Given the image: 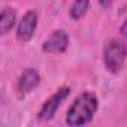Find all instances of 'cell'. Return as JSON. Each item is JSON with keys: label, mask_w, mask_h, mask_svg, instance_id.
I'll return each mask as SVG.
<instances>
[{"label": "cell", "mask_w": 127, "mask_h": 127, "mask_svg": "<svg viewBox=\"0 0 127 127\" xmlns=\"http://www.w3.org/2000/svg\"><path fill=\"white\" fill-rule=\"evenodd\" d=\"M99 109V97L93 91H84L75 97L66 112V124L72 127H81L94 118Z\"/></svg>", "instance_id": "6da1fadb"}, {"label": "cell", "mask_w": 127, "mask_h": 127, "mask_svg": "<svg viewBox=\"0 0 127 127\" xmlns=\"http://www.w3.org/2000/svg\"><path fill=\"white\" fill-rule=\"evenodd\" d=\"M102 58H103L105 69L112 75H118L123 70L127 58V43L123 39H117V37L109 39L103 46Z\"/></svg>", "instance_id": "7a4b0ae2"}, {"label": "cell", "mask_w": 127, "mask_h": 127, "mask_svg": "<svg viewBox=\"0 0 127 127\" xmlns=\"http://www.w3.org/2000/svg\"><path fill=\"white\" fill-rule=\"evenodd\" d=\"M70 96V87L63 85L60 88L55 90L54 94H51L40 106V109L37 111V120L39 121H51L57 111L60 109V106L66 102V99Z\"/></svg>", "instance_id": "3957f363"}, {"label": "cell", "mask_w": 127, "mask_h": 127, "mask_svg": "<svg viewBox=\"0 0 127 127\" xmlns=\"http://www.w3.org/2000/svg\"><path fill=\"white\" fill-rule=\"evenodd\" d=\"M37 23H39V17L37 12L34 9H29L24 12V15L21 17V20L17 24V40L21 43H27L33 39L36 29H37Z\"/></svg>", "instance_id": "277c9868"}, {"label": "cell", "mask_w": 127, "mask_h": 127, "mask_svg": "<svg viewBox=\"0 0 127 127\" xmlns=\"http://www.w3.org/2000/svg\"><path fill=\"white\" fill-rule=\"evenodd\" d=\"M70 43V37L66 30H54L42 43V51L45 54H63L66 52Z\"/></svg>", "instance_id": "5b68a950"}, {"label": "cell", "mask_w": 127, "mask_h": 127, "mask_svg": "<svg viewBox=\"0 0 127 127\" xmlns=\"http://www.w3.org/2000/svg\"><path fill=\"white\" fill-rule=\"evenodd\" d=\"M40 84V73L37 69L34 67H26L17 81V94L20 99L26 97L27 94H30L34 88H37Z\"/></svg>", "instance_id": "8992f818"}, {"label": "cell", "mask_w": 127, "mask_h": 127, "mask_svg": "<svg viewBox=\"0 0 127 127\" xmlns=\"http://www.w3.org/2000/svg\"><path fill=\"white\" fill-rule=\"evenodd\" d=\"M18 24L17 21V11L11 6H5L0 14V34L6 36L9 32L14 30V27Z\"/></svg>", "instance_id": "52a82bcc"}, {"label": "cell", "mask_w": 127, "mask_h": 127, "mask_svg": "<svg viewBox=\"0 0 127 127\" xmlns=\"http://www.w3.org/2000/svg\"><path fill=\"white\" fill-rule=\"evenodd\" d=\"M91 6V0H73L69 8V17L73 21H79L84 18Z\"/></svg>", "instance_id": "ba28073f"}, {"label": "cell", "mask_w": 127, "mask_h": 127, "mask_svg": "<svg viewBox=\"0 0 127 127\" xmlns=\"http://www.w3.org/2000/svg\"><path fill=\"white\" fill-rule=\"evenodd\" d=\"M120 34L127 39V18H126V20L123 21V24L120 26Z\"/></svg>", "instance_id": "9c48e42d"}, {"label": "cell", "mask_w": 127, "mask_h": 127, "mask_svg": "<svg viewBox=\"0 0 127 127\" xmlns=\"http://www.w3.org/2000/svg\"><path fill=\"white\" fill-rule=\"evenodd\" d=\"M112 3H114V0H99V5H100L102 8H105V9L109 8Z\"/></svg>", "instance_id": "30bf717a"}]
</instances>
